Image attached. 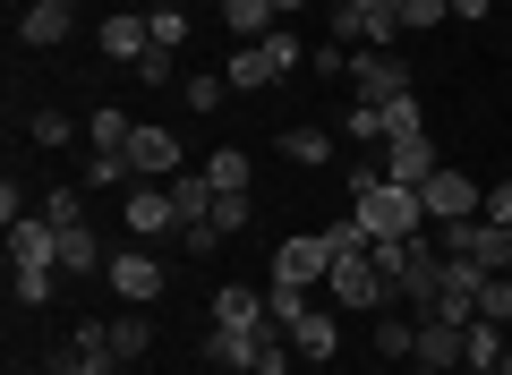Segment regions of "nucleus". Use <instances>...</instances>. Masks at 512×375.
<instances>
[{
    "label": "nucleus",
    "mask_w": 512,
    "mask_h": 375,
    "mask_svg": "<svg viewBox=\"0 0 512 375\" xmlns=\"http://www.w3.org/2000/svg\"><path fill=\"white\" fill-rule=\"evenodd\" d=\"M146 26H154V52H180L188 43V9H146Z\"/></svg>",
    "instance_id": "2f4dec72"
},
{
    "label": "nucleus",
    "mask_w": 512,
    "mask_h": 375,
    "mask_svg": "<svg viewBox=\"0 0 512 375\" xmlns=\"http://www.w3.org/2000/svg\"><path fill=\"white\" fill-rule=\"evenodd\" d=\"M128 179H137V171H128V154H94L86 162V188H128Z\"/></svg>",
    "instance_id": "e433bc0d"
},
{
    "label": "nucleus",
    "mask_w": 512,
    "mask_h": 375,
    "mask_svg": "<svg viewBox=\"0 0 512 375\" xmlns=\"http://www.w3.org/2000/svg\"><path fill=\"white\" fill-rule=\"evenodd\" d=\"M154 9H188V0H154Z\"/></svg>",
    "instance_id": "09e8293b"
},
{
    "label": "nucleus",
    "mask_w": 512,
    "mask_h": 375,
    "mask_svg": "<svg viewBox=\"0 0 512 375\" xmlns=\"http://www.w3.org/2000/svg\"><path fill=\"white\" fill-rule=\"evenodd\" d=\"M376 350L384 358H410V350H419V324H376Z\"/></svg>",
    "instance_id": "a19ab883"
},
{
    "label": "nucleus",
    "mask_w": 512,
    "mask_h": 375,
    "mask_svg": "<svg viewBox=\"0 0 512 375\" xmlns=\"http://www.w3.org/2000/svg\"><path fill=\"white\" fill-rule=\"evenodd\" d=\"M205 179H214V188H248V179H256L248 145H214V154H205Z\"/></svg>",
    "instance_id": "a878e982"
},
{
    "label": "nucleus",
    "mask_w": 512,
    "mask_h": 375,
    "mask_svg": "<svg viewBox=\"0 0 512 375\" xmlns=\"http://www.w3.org/2000/svg\"><path fill=\"white\" fill-rule=\"evenodd\" d=\"M128 231L146 239V248L154 239H180V205H171L163 179H137V188H128Z\"/></svg>",
    "instance_id": "9d476101"
},
{
    "label": "nucleus",
    "mask_w": 512,
    "mask_h": 375,
    "mask_svg": "<svg viewBox=\"0 0 512 375\" xmlns=\"http://www.w3.org/2000/svg\"><path fill=\"white\" fill-rule=\"evenodd\" d=\"M248 214H256V205H248V188H214V231H222V239H231V231H248Z\"/></svg>",
    "instance_id": "7c9ffc66"
},
{
    "label": "nucleus",
    "mask_w": 512,
    "mask_h": 375,
    "mask_svg": "<svg viewBox=\"0 0 512 375\" xmlns=\"http://www.w3.org/2000/svg\"><path fill=\"white\" fill-rule=\"evenodd\" d=\"M274 9H282V18H291V9H308V0H274Z\"/></svg>",
    "instance_id": "de8ad7c7"
},
{
    "label": "nucleus",
    "mask_w": 512,
    "mask_h": 375,
    "mask_svg": "<svg viewBox=\"0 0 512 375\" xmlns=\"http://www.w3.org/2000/svg\"><path fill=\"white\" fill-rule=\"evenodd\" d=\"M111 256H103V239H94V222H69L60 231V273H103Z\"/></svg>",
    "instance_id": "4be33fe9"
},
{
    "label": "nucleus",
    "mask_w": 512,
    "mask_h": 375,
    "mask_svg": "<svg viewBox=\"0 0 512 375\" xmlns=\"http://www.w3.org/2000/svg\"><path fill=\"white\" fill-rule=\"evenodd\" d=\"M325 248H333V256H367L376 239L359 231V214H342V222H325Z\"/></svg>",
    "instance_id": "72a5a7b5"
},
{
    "label": "nucleus",
    "mask_w": 512,
    "mask_h": 375,
    "mask_svg": "<svg viewBox=\"0 0 512 375\" xmlns=\"http://www.w3.org/2000/svg\"><path fill=\"white\" fill-rule=\"evenodd\" d=\"M316 77H350V43H325V52H308Z\"/></svg>",
    "instance_id": "37998d69"
},
{
    "label": "nucleus",
    "mask_w": 512,
    "mask_h": 375,
    "mask_svg": "<svg viewBox=\"0 0 512 375\" xmlns=\"http://www.w3.org/2000/svg\"><path fill=\"white\" fill-rule=\"evenodd\" d=\"M69 35H77L69 0H26V9H18V43H26V52H60Z\"/></svg>",
    "instance_id": "4468645a"
},
{
    "label": "nucleus",
    "mask_w": 512,
    "mask_h": 375,
    "mask_svg": "<svg viewBox=\"0 0 512 375\" xmlns=\"http://www.w3.org/2000/svg\"><path fill=\"white\" fill-rule=\"evenodd\" d=\"M487 9H495V0H453V18H461V26H478Z\"/></svg>",
    "instance_id": "49530a36"
},
{
    "label": "nucleus",
    "mask_w": 512,
    "mask_h": 375,
    "mask_svg": "<svg viewBox=\"0 0 512 375\" xmlns=\"http://www.w3.org/2000/svg\"><path fill=\"white\" fill-rule=\"evenodd\" d=\"M444 18H453V0H402V26H410V35H436Z\"/></svg>",
    "instance_id": "f704fd0d"
},
{
    "label": "nucleus",
    "mask_w": 512,
    "mask_h": 375,
    "mask_svg": "<svg viewBox=\"0 0 512 375\" xmlns=\"http://www.w3.org/2000/svg\"><path fill=\"white\" fill-rule=\"evenodd\" d=\"M291 358H299L291 341H282V333H265V350H256V367H248V375H291Z\"/></svg>",
    "instance_id": "4c0bfd02"
},
{
    "label": "nucleus",
    "mask_w": 512,
    "mask_h": 375,
    "mask_svg": "<svg viewBox=\"0 0 512 375\" xmlns=\"http://www.w3.org/2000/svg\"><path fill=\"white\" fill-rule=\"evenodd\" d=\"M222 77H231V94H265L282 69H274V52H265V43H239V52L222 60Z\"/></svg>",
    "instance_id": "6ab92c4d"
},
{
    "label": "nucleus",
    "mask_w": 512,
    "mask_h": 375,
    "mask_svg": "<svg viewBox=\"0 0 512 375\" xmlns=\"http://www.w3.org/2000/svg\"><path fill=\"white\" fill-rule=\"evenodd\" d=\"M18 273V307H52L60 299V265H9Z\"/></svg>",
    "instance_id": "bb28decb"
},
{
    "label": "nucleus",
    "mask_w": 512,
    "mask_h": 375,
    "mask_svg": "<svg viewBox=\"0 0 512 375\" xmlns=\"http://www.w3.org/2000/svg\"><path fill=\"white\" fill-rule=\"evenodd\" d=\"M111 350H120V367H128V358H146V350H154V324L137 316V307H128V316H111Z\"/></svg>",
    "instance_id": "cd10ccee"
},
{
    "label": "nucleus",
    "mask_w": 512,
    "mask_h": 375,
    "mask_svg": "<svg viewBox=\"0 0 512 375\" xmlns=\"http://www.w3.org/2000/svg\"><path fill=\"white\" fill-rule=\"evenodd\" d=\"M393 188H427V171H436V137L427 128H402V137H384V162H376Z\"/></svg>",
    "instance_id": "9b49d317"
},
{
    "label": "nucleus",
    "mask_w": 512,
    "mask_h": 375,
    "mask_svg": "<svg viewBox=\"0 0 512 375\" xmlns=\"http://www.w3.org/2000/svg\"><path fill=\"white\" fill-rule=\"evenodd\" d=\"M282 341H291V350L308 358V367H325V358L342 350V307H333V299H308L291 324H282Z\"/></svg>",
    "instance_id": "6e6552de"
},
{
    "label": "nucleus",
    "mask_w": 512,
    "mask_h": 375,
    "mask_svg": "<svg viewBox=\"0 0 512 375\" xmlns=\"http://www.w3.org/2000/svg\"><path fill=\"white\" fill-rule=\"evenodd\" d=\"M265 52H274V69H282V77H291V69H299V60H308V52H299V35H291V18H282V26H274V35H265Z\"/></svg>",
    "instance_id": "58836bf2"
},
{
    "label": "nucleus",
    "mask_w": 512,
    "mask_h": 375,
    "mask_svg": "<svg viewBox=\"0 0 512 375\" xmlns=\"http://www.w3.org/2000/svg\"><path fill=\"white\" fill-rule=\"evenodd\" d=\"M487 214H495V222H512V179H495V188H487Z\"/></svg>",
    "instance_id": "a18cd8bd"
},
{
    "label": "nucleus",
    "mask_w": 512,
    "mask_h": 375,
    "mask_svg": "<svg viewBox=\"0 0 512 375\" xmlns=\"http://www.w3.org/2000/svg\"><path fill=\"white\" fill-rule=\"evenodd\" d=\"M325 299L342 307V316H367V307H384V299H393V290H384V273H376V248H367V256H333Z\"/></svg>",
    "instance_id": "39448f33"
},
{
    "label": "nucleus",
    "mask_w": 512,
    "mask_h": 375,
    "mask_svg": "<svg viewBox=\"0 0 512 375\" xmlns=\"http://www.w3.org/2000/svg\"><path fill=\"white\" fill-rule=\"evenodd\" d=\"M222 94H231V77H214V69H197V77H188V86H180V103H188V111H214Z\"/></svg>",
    "instance_id": "473e14b6"
},
{
    "label": "nucleus",
    "mask_w": 512,
    "mask_h": 375,
    "mask_svg": "<svg viewBox=\"0 0 512 375\" xmlns=\"http://www.w3.org/2000/svg\"><path fill=\"white\" fill-rule=\"evenodd\" d=\"M402 26V0H333V43H359V52H393Z\"/></svg>",
    "instance_id": "7ed1b4c3"
},
{
    "label": "nucleus",
    "mask_w": 512,
    "mask_h": 375,
    "mask_svg": "<svg viewBox=\"0 0 512 375\" xmlns=\"http://www.w3.org/2000/svg\"><path fill=\"white\" fill-rule=\"evenodd\" d=\"M436 248L461 256V265H478V273H512V222H495V214L436 222Z\"/></svg>",
    "instance_id": "f03ea898"
},
{
    "label": "nucleus",
    "mask_w": 512,
    "mask_h": 375,
    "mask_svg": "<svg viewBox=\"0 0 512 375\" xmlns=\"http://www.w3.org/2000/svg\"><path fill=\"white\" fill-rule=\"evenodd\" d=\"M478 282H487L478 265L444 256V282H436V307H427V316H444V324H478Z\"/></svg>",
    "instance_id": "2eb2a0df"
},
{
    "label": "nucleus",
    "mask_w": 512,
    "mask_h": 375,
    "mask_svg": "<svg viewBox=\"0 0 512 375\" xmlns=\"http://www.w3.org/2000/svg\"><path fill=\"white\" fill-rule=\"evenodd\" d=\"M35 214H52L60 231H69V222H86V197H77V188H43V205Z\"/></svg>",
    "instance_id": "c9c22d12"
},
{
    "label": "nucleus",
    "mask_w": 512,
    "mask_h": 375,
    "mask_svg": "<svg viewBox=\"0 0 512 375\" xmlns=\"http://www.w3.org/2000/svg\"><path fill=\"white\" fill-rule=\"evenodd\" d=\"M128 137H137V120H128V111H86V145H94V154H128Z\"/></svg>",
    "instance_id": "b1692460"
},
{
    "label": "nucleus",
    "mask_w": 512,
    "mask_h": 375,
    "mask_svg": "<svg viewBox=\"0 0 512 375\" xmlns=\"http://www.w3.org/2000/svg\"><path fill=\"white\" fill-rule=\"evenodd\" d=\"M163 188H171V205H180V222H205V214H214V179H205V171H171Z\"/></svg>",
    "instance_id": "5701e85b"
},
{
    "label": "nucleus",
    "mask_w": 512,
    "mask_h": 375,
    "mask_svg": "<svg viewBox=\"0 0 512 375\" xmlns=\"http://www.w3.org/2000/svg\"><path fill=\"white\" fill-rule=\"evenodd\" d=\"M94 52H103V60H120V69H137V60L154 52V26L137 18V9H111V18L94 26Z\"/></svg>",
    "instance_id": "ddd939ff"
},
{
    "label": "nucleus",
    "mask_w": 512,
    "mask_h": 375,
    "mask_svg": "<svg viewBox=\"0 0 512 375\" xmlns=\"http://www.w3.org/2000/svg\"><path fill=\"white\" fill-rule=\"evenodd\" d=\"M137 77H146V86H171L180 69H171V52H146V60H137Z\"/></svg>",
    "instance_id": "c03bdc74"
},
{
    "label": "nucleus",
    "mask_w": 512,
    "mask_h": 375,
    "mask_svg": "<svg viewBox=\"0 0 512 375\" xmlns=\"http://www.w3.org/2000/svg\"><path fill=\"white\" fill-rule=\"evenodd\" d=\"M265 333H274V324H265ZM265 333H231V324H214V333H205V358L248 375V367H256V350H265Z\"/></svg>",
    "instance_id": "412c9836"
},
{
    "label": "nucleus",
    "mask_w": 512,
    "mask_h": 375,
    "mask_svg": "<svg viewBox=\"0 0 512 375\" xmlns=\"http://www.w3.org/2000/svg\"><path fill=\"white\" fill-rule=\"evenodd\" d=\"M478 324H504L512 333V273H487L478 282Z\"/></svg>",
    "instance_id": "c85d7f7f"
},
{
    "label": "nucleus",
    "mask_w": 512,
    "mask_h": 375,
    "mask_svg": "<svg viewBox=\"0 0 512 375\" xmlns=\"http://www.w3.org/2000/svg\"><path fill=\"white\" fill-rule=\"evenodd\" d=\"M128 171H137V179H171V171H188V154H180V137H171L163 120H137V137H128Z\"/></svg>",
    "instance_id": "f8f14e48"
},
{
    "label": "nucleus",
    "mask_w": 512,
    "mask_h": 375,
    "mask_svg": "<svg viewBox=\"0 0 512 375\" xmlns=\"http://www.w3.org/2000/svg\"><path fill=\"white\" fill-rule=\"evenodd\" d=\"M214 324H231V333H265V290H248V282H222L214 290Z\"/></svg>",
    "instance_id": "a211bd4d"
},
{
    "label": "nucleus",
    "mask_w": 512,
    "mask_h": 375,
    "mask_svg": "<svg viewBox=\"0 0 512 375\" xmlns=\"http://www.w3.org/2000/svg\"><path fill=\"white\" fill-rule=\"evenodd\" d=\"M419 205H427V222H470V214H487V188H478L470 171H453V162H436L427 188H419Z\"/></svg>",
    "instance_id": "0eeeda50"
},
{
    "label": "nucleus",
    "mask_w": 512,
    "mask_h": 375,
    "mask_svg": "<svg viewBox=\"0 0 512 375\" xmlns=\"http://www.w3.org/2000/svg\"><path fill=\"white\" fill-rule=\"evenodd\" d=\"M282 154H291L299 171H325V162H333V137H325V128H282Z\"/></svg>",
    "instance_id": "393cba45"
},
{
    "label": "nucleus",
    "mask_w": 512,
    "mask_h": 375,
    "mask_svg": "<svg viewBox=\"0 0 512 375\" xmlns=\"http://www.w3.org/2000/svg\"><path fill=\"white\" fill-rule=\"evenodd\" d=\"M9 265H60V222L52 214L9 222Z\"/></svg>",
    "instance_id": "f3484780"
},
{
    "label": "nucleus",
    "mask_w": 512,
    "mask_h": 375,
    "mask_svg": "<svg viewBox=\"0 0 512 375\" xmlns=\"http://www.w3.org/2000/svg\"><path fill=\"white\" fill-rule=\"evenodd\" d=\"M461 341H470V324H444V316H419V375H453L461 367Z\"/></svg>",
    "instance_id": "dca6fc26"
},
{
    "label": "nucleus",
    "mask_w": 512,
    "mask_h": 375,
    "mask_svg": "<svg viewBox=\"0 0 512 375\" xmlns=\"http://www.w3.org/2000/svg\"><path fill=\"white\" fill-rule=\"evenodd\" d=\"M180 248H188V256H214V248H222V231H214V214H205V222H180Z\"/></svg>",
    "instance_id": "79ce46f5"
},
{
    "label": "nucleus",
    "mask_w": 512,
    "mask_h": 375,
    "mask_svg": "<svg viewBox=\"0 0 512 375\" xmlns=\"http://www.w3.org/2000/svg\"><path fill=\"white\" fill-rule=\"evenodd\" d=\"M103 282H111V299H120V307H154L171 273H163V256H154L146 239H137L128 256H111V265H103Z\"/></svg>",
    "instance_id": "423d86ee"
},
{
    "label": "nucleus",
    "mask_w": 512,
    "mask_h": 375,
    "mask_svg": "<svg viewBox=\"0 0 512 375\" xmlns=\"http://www.w3.org/2000/svg\"><path fill=\"white\" fill-rule=\"evenodd\" d=\"M342 137L350 145H384V137H393V128H384V103H350L342 111Z\"/></svg>",
    "instance_id": "c756f323"
},
{
    "label": "nucleus",
    "mask_w": 512,
    "mask_h": 375,
    "mask_svg": "<svg viewBox=\"0 0 512 375\" xmlns=\"http://www.w3.org/2000/svg\"><path fill=\"white\" fill-rule=\"evenodd\" d=\"M282 26V9L274 0H222V35H239V43H265Z\"/></svg>",
    "instance_id": "aec40b11"
},
{
    "label": "nucleus",
    "mask_w": 512,
    "mask_h": 375,
    "mask_svg": "<svg viewBox=\"0 0 512 375\" xmlns=\"http://www.w3.org/2000/svg\"><path fill=\"white\" fill-rule=\"evenodd\" d=\"M402 94H419L402 52H350V103H402Z\"/></svg>",
    "instance_id": "20e7f679"
},
{
    "label": "nucleus",
    "mask_w": 512,
    "mask_h": 375,
    "mask_svg": "<svg viewBox=\"0 0 512 375\" xmlns=\"http://www.w3.org/2000/svg\"><path fill=\"white\" fill-rule=\"evenodd\" d=\"M325 273H333L325 231H299V239H282V248H274V282H282V290H316Z\"/></svg>",
    "instance_id": "1a4fd4ad"
},
{
    "label": "nucleus",
    "mask_w": 512,
    "mask_h": 375,
    "mask_svg": "<svg viewBox=\"0 0 512 375\" xmlns=\"http://www.w3.org/2000/svg\"><path fill=\"white\" fill-rule=\"evenodd\" d=\"M26 128H35V145H69V137H77V120H69V111H35Z\"/></svg>",
    "instance_id": "ea45409f"
},
{
    "label": "nucleus",
    "mask_w": 512,
    "mask_h": 375,
    "mask_svg": "<svg viewBox=\"0 0 512 375\" xmlns=\"http://www.w3.org/2000/svg\"><path fill=\"white\" fill-rule=\"evenodd\" d=\"M350 214H359V231L367 239H419V222H427V205H419V188H393L384 171H350Z\"/></svg>",
    "instance_id": "f257e3e1"
}]
</instances>
